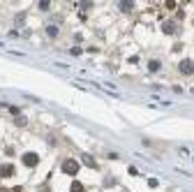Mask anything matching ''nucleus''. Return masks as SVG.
Returning a JSON list of instances; mask_svg holds the SVG:
<instances>
[{
  "instance_id": "nucleus-3",
  "label": "nucleus",
  "mask_w": 194,
  "mask_h": 192,
  "mask_svg": "<svg viewBox=\"0 0 194 192\" xmlns=\"http://www.w3.org/2000/svg\"><path fill=\"white\" fill-rule=\"evenodd\" d=\"M37 160H39V158H37L35 153H28V155H23V162H26L28 167H35V164H37Z\"/></svg>"
},
{
  "instance_id": "nucleus-1",
  "label": "nucleus",
  "mask_w": 194,
  "mask_h": 192,
  "mask_svg": "<svg viewBox=\"0 0 194 192\" xmlns=\"http://www.w3.org/2000/svg\"><path fill=\"white\" fill-rule=\"evenodd\" d=\"M63 169H65V174H76V171H79V162H74V160H65Z\"/></svg>"
},
{
  "instance_id": "nucleus-5",
  "label": "nucleus",
  "mask_w": 194,
  "mask_h": 192,
  "mask_svg": "<svg viewBox=\"0 0 194 192\" xmlns=\"http://www.w3.org/2000/svg\"><path fill=\"white\" fill-rule=\"evenodd\" d=\"M160 67H162L160 60H150V63H148V72H157Z\"/></svg>"
},
{
  "instance_id": "nucleus-6",
  "label": "nucleus",
  "mask_w": 194,
  "mask_h": 192,
  "mask_svg": "<svg viewBox=\"0 0 194 192\" xmlns=\"http://www.w3.org/2000/svg\"><path fill=\"white\" fill-rule=\"evenodd\" d=\"M46 35H49V37H56V35H58V28H56V26H46Z\"/></svg>"
},
{
  "instance_id": "nucleus-2",
  "label": "nucleus",
  "mask_w": 194,
  "mask_h": 192,
  "mask_svg": "<svg viewBox=\"0 0 194 192\" xmlns=\"http://www.w3.org/2000/svg\"><path fill=\"white\" fill-rule=\"evenodd\" d=\"M180 72H183V74H194V60H190V58L183 60V63H180Z\"/></svg>"
},
{
  "instance_id": "nucleus-7",
  "label": "nucleus",
  "mask_w": 194,
  "mask_h": 192,
  "mask_svg": "<svg viewBox=\"0 0 194 192\" xmlns=\"http://www.w3.org/2000/svg\"><path fill=\"white\" fill-rule=\"evenodd\" d=\"M74 192H83V188H81L79 183H74Z\"/></svg>"
},
{
  "instance_id": "nucleus-4",
  "label": "nucleus",
  "mask_w": 194,
  "mask_h": 192,
  "mask_svg": "<svg viewBox=\"0 0 194 192\" xmlns=\"http://www.w3.org/2000/svg\"><path fill=\"white\" fill-rule=\"evenodd\" d=\"M12 174H14V167H12V164H2L0 176H12Z\"/></svg>"
}]
</instances>
